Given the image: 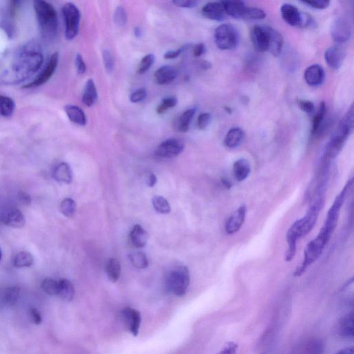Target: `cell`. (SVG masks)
I'll list each match as a JSON object with an SVG mask.
<instances>
[{
  "label": "cell",
  "mask_w": 354,
  "mask_h": 354,
  "mask_svg": "<svg viewBox=\"0 0 354 354\" xmlns=\"http://www.w3.org/2000/svg\"><path fill=\"white\" fill-rule=\"evenodd\" d=\"M58 62H59V54L58 52H55L51 56L48 63L44 66L40 73L36 76L33 81L28 85H25V87H36L44 85L54 75L57 67H58Z\"/></svg>",
  "instance_id": "obj_8"
},
{
  "label": "cell",
  "mask_w": 354,
  "mask_h": 354,
  "mask_svg": "<svg viewBox=\"0 0 354 354\" xmlns=\"http://www.w3.org/2000/svg\"><path fill=\"white\" fill-rule=\"evenodd\" d=\"M324 199H318L312 205L304 218L297 221L289 228L287 234V241L289 245H296L299 239L306 236L314 228L318 220L319 213L322 210Z\"/></svg>",
  "instance_id": "obj_3"
},
{
  "label": "cell",
  "mask_w": 354,
  "mask_h": 354,
  "mask_svg": "<svg viewBox=\"0 0 354 354\" xmlns=\"http://www.w3.org/2000/svg\"><path fill=\"white\" fill-rule=\"evenodd\" d=\"M190 48L189 45H186V46H183V48L178 49L177 50H172L168 51L164 54V58L167 60L175 59V58H178L183 53L185 50Z\"/></svg>",
  "instance_id": "obj_52"
},
{
  "label": "cell",
  "mask_w": 354,
  "mask_h": 354,
  "mask_svg": "<svg viewBox=\"0 0 354 354\" xmlns=\"http://www.w3.org/2000/svg\"><path fill=\"white\" fill-rule=\"evenodd\" d=\"M184 150V144L177 138H169L162 142L156 150V156L164 158H175Z\"/></svg>",
  "instance_id": "obj_9"
},
{
  "label": "cell",
  "mask_w": 354,
  "mask_h": 354,
  "mask_svg": "<svg viewBox=\"0 0 354 354\" xmlns=\"http://www.w3.org/2000/svg\"><path fill=\"white\" fill-rule=\"evenodd\" d=\"M149 239V234L140 225L134 226L130 232V240L133 245L136 248H143L146 245Z\"/></svg>",
  "instance_id": "obj_25"
},
{
  "label": "cell",
  "mask_w": 354,
  "mask_h": 354,
  "mask_svg": "<svg viewBox=\"0 0 354 354\" xmlns=\"http://www.w3.org/2000/svg\"><path fill=\"white\" fill-rule=\"evenodd\" d=\"M246 207L242 205L228 218L226 224V231L229 234L236 233L242 228L245 221Z\"/></svg>",
  "instance_id": "obj_14"
},
{
  "label": "cell",
  "mask_w": 354,
  "mask_h": 354,
  "mask_svg": "<svg viewBox=\"0 0 354 354\" xmlns=\"http://www.w3.org/2000/svg\"><path fill=\"white\" fill-rule=\"evenodd\" d=\"M345 52L341 46H331L324 54V59L328 65L334 70L339 69L345 58Z\"/></svg>",
  "instance_id": "obj_13"
},
{
  "label": "cell",
  "mask_w": 354,
  "mask_h": 354,
  "mask_svg": "<svg viewBox=\"0 0 354 354\" xmlns=\"http://www.w3.org/2000/svg\"><path fill=\"white\" fill-rule=\"evenodd\" d=\"M155 61V57L153 54H149L145 56L140 60L138 68V74H144L151 68Z\"/></svg>",
  "instance_id": "obj_42"
},
{
  "label": "cell",
  "mask_w": 354,
  "mask_h": 354,
  "mask_svg": "<svg viewBox=\"0 0 354 354\" xmlns=\"http://www.w3.org/2000/svg\"><path fill=\"white\" fill-rule=\"evenodd\" d=\"M134 35L137 38H139L141 36V30H140L139 27H135Z\"/></svg>",
  "instance_id": "obj_60"
},
{
  "label": "cell",
  "mask_w": 354,
  "mask_h": 354,
  "mask_svg": "<svg viewBox=\"0 0 354 354\" xmlns=\"http://www.w3.org/2000/svg\"><path fill=\"white\" fill-rule=\"evenodd\" d=\"M353 313L346 314L340 320L338 332L342 337L345 338H353Z\"/></svg>",
  "instance_id": "obj_23"
},
{
  "label": "cell",
  "mask_w": 354,
  "mask_h": 354,
  "mask_svg": "<svg viewBox=\"0 0 354 354\" xmlns=\"http://www.w3.org/2000/svg\"><path fill=\"white\" fill-rule=\"evenodd\" d=\"M196 108H191L187 109L184 112L182 113L180 116L179 123H178V129L179 132L182 133L187 132L189 130L190 125L191 124L193 117L196 113Z\"/></svg>",
  "instance_id": "obj_33"
},
{
  "label": "cell",
  "mask_w": 354,
  "mask_h": 354,
  "mask_svg": "<svg viewBox=\"0 0 354 354\" xmlns=\"http://www.w3.org/2000/svg\"><path fill=\"white\" fill-rule=\"evenodd\" d=\"M244 132L240 128L230 129L224 138V145L227 148L233 149L238 148L243 142Z\"/></svg>",
  "instance_id": "obj_24"
},
{
  "label": "cell",
  "mask_w": 354,
  "mask_h": 354,
  "mask_svg": "<svg viewBox=\"0 0 354 354\" xmlns=\"http://www.w3.org/2000/svg\"><path fill=\"white\" fill-rule=\"evenodd\" d=\"M18 199L19 202H20L21 204L26 205V206H28V205H30L31 203V197L29 196L28 194L25 193V192H19L18 194Z\"/></svg>",
  "instance_id": "obj_55"
},
{
  "label": "cell",
  "mask_w": 354,
  "mask_h": 354,
  "mask_svg": "<svg viewBox=\"0 0 354 354\" xmlns=\"http://www.w3.org/2000/svg\"><path fill=\"white\" fill-rule=\"evenodd\" d=\"M60 211L66 218H73L76 211L75 201L71 198L64 199L60 203Z\"/></svg>",
  "instance_id": "obj_40"
},
{
  "label": "cell",
  "mask_w": 354,
  "mask_h": 354,
  "mask_svg": "<svg viewBox=\"0 0 354 354\" xmlns=\"http://www.w3.org/2000/svg\"><path fill=\"white\" fill-rule=\"evenodd\" d=\"M0 222L6 226L21 228L26 224L25 215L18 209L11 208L0 213Z\"/></svg>",
  "instance_id": "obj_10"
},
{
  "label": "cell",
  "mask_w": 354,
  "mask_h": 354,
  "mask_svg": "<svg viewBox=\"0 0 354 354\" xmlns=\"http://www.w3.org/2000/svg\"><path fill=\"white\" fill-rule=\"evenodd\" d=\"M105 271L107 277L111 282H116L120 278L121 273V266L119 260L111 258L107 262Z\"/></svg>",
  "instance_id": "obj_31"
},
{
  "label": "cell",
  "mask_w": 354,
  "mask_h": 354,
  "mask_svg": "<svg viewBox=\"0 0 354 354\" xmlns=\"http://www.w3.org/2000/svg\"><path fill=\"white\" fill-rule=\"evenodd\" d=\"M57 295L66 302H71L75 295V289L71 281L66 279H62L58 281V290Z\"/></svg>",
  "instance_id": "obj_30"
},
{
  "label": "cell",
  "mask_w": 354,
  "mask_h": 354,
  "mask_svg": "<svg viewBox=\"0 0 354 354\" xmlns=\"http://www.w3.org/2000/svg\"><path fill=\"white\" fill-rule=\"evenodd\" d=\"M200 66L203 69H208L211 67V64L208 61H203L201 62Z\"/></svg>",
  "instance_id": "obj_59"
},
{
  "label": "cell",
  "mask_w": 354,
  "mask_h": 354,
  "mask_svg": "<svg viewBox=\"0 0 354 354\" xmlns=\"http://www.w3.org/2000/svg\"><path fill=\"white\" fill-rule=\"evenodd\" d=\"M156 182H157V179L154 174H150L149 177H148V185L149 187H154L156 185Z\"/></svg>",
  "instance_id": "obj_57"
},
{
  "label": "cell",
  "mask_w": 354,
  "mask_h": 354,
  "mask_svg": "<svg viewBox=\"0 0 354 354\" xmlns=\"http://www.w3.org/2000/svg\"><path fill=\"white\" fill-rule=\"evenodd\" d=\"M43 62L44 56L40 46L36 42H29L18 51L4 81L11 84L24 82L40 69Z\"/></svg>",
  "instance_id": "obj_1"
},
{
  "label": "cell",
  "mask_w": 354,
  "mask_h": 354,
  "mask_svg": "<svg viewBox=\"0 0 354 354\" xmlns=\"http://www.w3.org/2000/svg\"><path fill=\"white\" fill-rule=\"evenodd\" d=\"M251 41L257 52L262 53L268 51L267 34L265 27L258 25L253 27L251 31Z\"/></svg>",
  "instance_id": "obj_18"
},
{
  "label": "cell",
  "mask_w": 354,
  "mask_h": 354,
  "mask_svg": "<svg viewBox=\"0 0 354 354\" xmlns=\"http://www.w3.org/2000/svg\"><path fill=\"white\" fill-rule=\"evenodd\" d=\"M19 292H20V289L16 286L9 287L6 289L4 294V302L8 306H13L18 300Z\"/></svg>",
  "instance_id": "obj_37"
},
{
  "label": "cell",
  "mask_w": 354,
  "mask_h": 354,
  "mask_svg": "<svg viewBox=\"0 0 354 354\" xmlns=\"http://www.w3.org/2000/svg\"><path fill=\"white\" fill-rule=\"evenodd\" d=\"M75 63L78 74H85L86 71H87V66H86L85 62L84 61L83 56H82L81 54H78L76 55Z\"/></svg>",
  "instance_id": "obj_53"
},
{
  "label": "cell",
  "mask_w": 354,
  "mask_h": 354,
  "mask_svg": "<svg viewBox=\"0 0 354 354\" xmlns=\"http://www.w3.org/2000/svg\"><path fill=\"white\" fill-rule=\"evenodd\" d=\"M64 111L68 119L74 124L85 126L87 123V116L83 109L76 105H67L64 107Z\"/></svg>",
  "instance_id": "obj_21"
},
{
  "label": "cell",
  "mask_w": 354,
  "mask_h": 354,
  "mask_svg": "<svg viewBox=\"0 0 354 354\" xmlns=\"http://www.w3.org/2000/svg\"><path fill=\"white\" fill-rule=\"evenodd\" d=\"M53 177L60 183L69 184L73 179V173L70 166L65 162H62L55 167L53 172Z\"/></svg>",
  "instance_id": "obj_20"
},
{
  "label": "cell",
  "mask_w": 354,
  "mask_h": 354,
  "mask_svg": "<svg viewBox=\"0 0 354 354\" xmlns=\"http://www.w3.org/2000/svg\"><path fill=\"white\" fill-rule=\"evenodd\" d=\"M33 7L42 38L52 40L58 31V15L56 9L52 4L44 0L34 1Z\"/></svg>",
  "instance_id": "obj_2"
},
{
  "label": "cell",
  "mask_w": 354,
  "mask_h": 354,
  "mask_svg": "<svg viewBox=\"0 0 354 354\" xmlns=\"http://www.w3.org/2000/svg\"><path fill=\"white\" fill-rule=\"evenodd\" d=\"M326 112V107L324 102H322L319 106L318 110L317 111L316 114L315 115L314 119H313L312 123V134L315 135L318 133L321 126L322 122H323L324 117H325Z\"/></svg>",
  "instance_id": "obj_35"
},
{
  "label": "cell",
  "mask_w": 354,
  "mask_h": 354,
  "mask_svg": "<svg viewBox=\"0 0 354 354\" xmlns=\"http://www.w3.org/2000/svg\"><path fill=\"white\" fill-rule=\"evenodd\" d=\"M211 121V115L209 113H203L199 115L197 119V128L199 130H205L210 124Z\"/></svg>",
  "instance_id": "obj_47"
},
{
  "label": "cell",
  "mask_w": 354,
  "mask_h": 354,
  "mask_svg": "<svg viewBox=\"0 0 354 354\" xmlns=\"http://www.w3.org/2000/svg\"><path fill=\"white\" fill-rule=\"evenodd\" d=\"M64 21V33L66 40H72L79 32L81 12L73 3H66L62 8Z\"/></svg>",
  "instance_id": "obj_6"
},
{
  "label": "cell",
  "mask_w": 354,
  "mask_h": 354,
  "mask_svg": "<svg viewBox=\"0 0 354 354\" xmlns=\"http://www.w3.org/2000/svg\"><path fill=\"white\" fill-rule=\"evenodd\" d=\"M214 38L217 46L223 51L234 50L240 40L238 31L230 24L220 25L215 31Z\"/></svg>",
  "instance_id": "obj_5"
},
{
  "label": "cell",
  "mask_w": 354,
  "mask_h": 354,
  "mask_svg": "<svg viewBox=\"0 0 354 354\" xmlns=\"http://www.w3.org/2000/svg\"><path fill=\"white\" fill-rule=\"evenodd\" d=\"M132 265L138 269H144L148 267L149 261L146 254L142 252H136L129 256Z\"/></svg>",
  "instance_id": "obj_36"
},
{
  "label": "cell",
  "mask_w": 354,
  "mask_h": 354,
  "mask_svg": "<svg viewBox=\"0 0 354 354\" xmlns=\"http://www.w3.org/2000/svg\"><path fill=\"white\" fill-rule=\"evenodd\" d=\"M103 59L107 72L111 73L113 69V66H114V62H113L112 54H111L110 51L108 50L103 51Z\"/></svg>",
  "instance_id": "obj_45"
},
{
  "label": "cell",
  "mask_w": 354,
  "mask_h": 354,
  "mask_svg": "<svg viewBox=\"0 0 354 354\" xmlns=\"http://www.w3.org/2000/svg\"><path fill=\"white\" fill-rule=\"evenodd\" d=\"M336 354H354L353 347L351 346V347L344 348Z\"/></svg>",
  "instance_id": "obj_58"
},
{
  "label": "cell",
  "mask_w": 354,
  "mask_h": 354,
  "mask_svg": "<svg viewBox=\"0 0 354 354\" xmlns=\"http://www.w3.org/2000/svg\"><path fill=\"white\" fill-rule=\"evenodd\" d=\"M238 345L235 342H228L222 350H220L217 354H237L238 352Z\"/></svg>",
  "instance_id": "obj_51"
},
{
  "label": "cell",
  "mask_w": 354,
  "mask_h": 354,
  "mask_svg": "<svg viewBox=\"0 0 354 354\" xmlns=\"http://www.w3.org/2000/svg\"><path fill=\"white\" fill-rule=\"evenodd\" d=\"M193 55L195 57H200L205 54V46L203 43H198L193 46Z\"/></svg>",
  "instance_id": "obj_54"
},
{
  "label": "cell",
  "mask_w": 354,
  "mask_h": 354,
  "mask_svg": "<svg viewBox=\"0 0 354 354\" xmlns=\"http://www.w3.org/2000/svg\"><path fill=\"white\" fill-rule=\"evenodd\" d=\"M191 281L188 269L185 266L175 268L166 277V287L168 291L178 297L186 293Z\"/></svg>",
  "instance_id": "obj_4"
},
{
  "label": "cell",
  "mask_w": 354,
  "mask_h": 354,
  "mask_svg": "<svg viewBox=\"0 0 354 354\" xmlns=\"http://www.w3.org/2000/svg\"><path fill=\"white\" fill-rule=\"evenodd\" d=\"M331 34L336 42L342 43L347 41L351 34V27L349 21L340 17L334 21L331 28Z\"/></svg>",
  "instance_id": "obj_11"
},
{
  "label": "cell",
  "mask_w": 354,
  "mask_h": 354,
  "mask_svg": "<svg viewBox=\"0 0 354 354\" xmlns=\"http://www.w3.org/2000/svg\"><path fill=\"white\" fill-rule=\"evenodd\" d=\"M281 17L287 24L292 27L300 26L302 13L294 5L284 4L280 8Z\"/></svg>",
  "instance_id": "obj_17"
},
{
  "label": "cell",
  "mask_w": 354,
  "mask_h": 354,
  "mask_svg": "<svg viewBox=\"0 0 354 354\" xmlns=\"http://www.w3.org/2000/svg\"><path fill=\"white\" fill-rule=\"evenodd\" d=\"M13 264L16 268L30 267L33 264V256L27 251L19 252L13 258Z\"/></svg>",
  "instance_id": "obj_34"
},
{
  "label": "cell",
  "mask_w": 354,
  "mask_h": 354,
  "mask_svg": "<svg viewBox=\"0 0 354 354\" xmlns=\"http://www.w3.org/2000/svg\"><path fill=\"white\" fill-rule=\"evenodd\" d=\"M113 20L115 24H116L119 27H123L126 25L128 21V15H127L126 11L123 7H118L115 10L114 14H113Z\"/></svg>",
  "instance_id": "obj_44"
},
{
  "label": "cell",
  "mask_w": 354,
  "mask_h": 354,
  "mask_svg": "<svg viewBox=\"0 0 354 354\" xmlns=\"http://www.w3.org/2000/svg\"><path fill=\"white\" fill-rule=\"evenodd\" d=\"M178 100L175 97L165 98L161 101V103L156 108V113L158 114H163L168 109L173 108L177 105Z\"/></svg>",
  "instance_id": "obj_41"
},
{
  "label": "cell",
  "mask_w": 354,
  "mask_h": 354,
  "mask_svg": "<svg viewBox=\"0 0 354 354\" xmlns=\"http://www.w3.org/2000/svg\"><path fill=\"white\" fill-rule=\"evenodd\" d=\"M42 288L49 295H58V281L52 278L44 279L42 282Z\"/></svg>",
  "instance_id": "obj_43"
},
{
  "label": "cell",
  "mask_w": 354,
  "mask_h": 354,
  "mask_svg": "<svg viewBox=\"0 0 354 354\" xmlns=\"http://www.w3.org/2000/svg\"><path fill=\"white\" fill-rule=\"evenodd\" d=\"M172 3L176 7L185 8V9H193L198 4L197 1H193V0H175L172 2Z\"/></svg>",
  "instance_id": "obj_50"
},
{
  "label": "cell",
  "mask_w": 354,
  "mask_h": 354,
  "mask_svg": "<svg viewBox=\"0 0 354 354\" xmlns=\"http://www.w3.org/2000/svg\"><path fill=\"white\" fill-rule=\"evenodd\" d=\"M267 17L265 11L259 8L246 7L243 15V19L248 20H261Z\"/></svg>",
  "instance_id": "obj_38"
},
{
  "label": "cell",
  "mask_w": 354,
  "mask_h": 354,
  "mask_svg": "<svg viewBox=\"0 0 354 354\" xmlns=\"http://www.w3.org/2000/svg\"><path fill=\"white\" fill-rule=\"evenodd\" d=\"M83 103L87 107L93 106L98 100V91L95 81L89 79L85 83L83 93Z\"/></svg>",
  "instance_id": "obj_26"
},
{
  "label": "cell",
  "mask_w": 354,
  "mask_h": 354,
  "mask_svg": "<svg viewBox=\"0 0 354 354\" xmlns=\"http://www.w3.org/2000/svg\"><path fill=\"white\" fill-rule=\"evenodd\" d=\"M177 71L175 67L169 65L162 66L154 73V79L159 85H166L173 83L177 76Z\"/></svg>",
  "instance_id": "obj_19"
},
{
  "label": "cell",
  "mask_w": 354,
  "mask_h": 354,
  "mask_svg": "<svg viewBox=\"0 0 354 354\" xmlns=\"http://www.w3.org/2000/svg\"><path fill=\"white\" fill-rule=\"evenodd\" d=\"M304 5H308L309 7L314 8V9L322 10L325 9L329 7L330 2L327 0H318V1H303Z\"/></svg>",
  "instance_id": "obj_48"
},
{
  "label": "cell",
  "mask_w": 354,
  "mask_h": 354,
  "mask_svg": "<svg viewBox=\"0 0 354 354\" xmlns=\"http://www.w3.org/2000/svg\"><path fill=\"white\" fill-rule=\"evenodd\" d=\"M119 316L125 328L134 337L139 333L142 317L138 310L132 307H125L121 310Z\"/></svg>",
  "instance_id": "obj_7"
},
{
  "label": "cell",
  "mask_w": 354,
  "mask_h": 354,
  "mask_svg": "<svg viewBox=\"0 0 354 354\" xmlns=\"http://www.w3.org/2000/svg\"><path fill=\"white\" fill-rule=\"evenodd\" d=\"M298 105L300 108L304 112L311 114L315 111V106L312 101H306V100H300L298 101Z\"/></svg>",
  "instance_id": "obj_49"
},
{
  "label": "cell",
  "mask_w": 354,
  "mask_h": 354,
  "mask_svg": "<svg viewBox=\"0 0 354 354\" xmlns=\"http://www.w3.org/2000/svg\"><path fill=\"white\" fill-rule=\"evenodd\" d=\"M250 165L247 160L241 158L234 162L232 173L237 181H242L248 177L250 173Z\"/></svg>",
  "instance_id": "obj_29"
},
{
  "label": "cell",
  "mask_w": 354,
  "mask_h": 354,
  "mask_svg": "<svg viewBox=\"0 0 354 354\" xmlns=\"http://www.w3.org/2000/svg\"><path fill=\"white\" fill-rule=\"evenodd\" d=\"M15 109V103L11 98L0 95V116H11Z\"/></svg>",
  "instance_id": "obj_32"
},
{
  "label": "cell",
  "mask_w": 354,
  "mask_h": 354,
  "mask_svg": "<svg viewBox=\"0 0 354 354\" xmlns=\"http://www.w3.org/2000/svg\"><path fill=\"white\" fill-rule=\"evenodd\" d=\"M226 14L235 19H242L246 9L245 3L242 1H223Z\"/></svg>",
  "instance_id": "obj_22"
},
{
  "label": "cell",
  "mask_w": 354,
  "mask_h": 354,
  "mask_svg": "<svg viewBox=\"0 0 354 354\" xmlns=\"http://www.w3.org/2000/svg\"><path fill=\"white\" fill-rule=\"evenodd\" d=\"M152 204L156 212L160 214H168L171 211V206L167 199L161 196L154 197Z\"/></svg>",
  "instance_id": "obj_39"
},
{
  "label": "cell",
  "mask_w": 354,
  "mask_h": 354,
  "mask_svg": "<svg viewBox=\"0 0 354 354\" xmlns=\"http://www.w3.org/2000/svg\"><path fill=\"white\" fill-rule=\"evenodd\" d=\"M30 314L31 318H32L33 321L34 322L35 324H40L42 322V316H41L40 313L38 312V310L35 308L31 309Z\"/></svg>",
  "instance_id": "obj_56"
},
{
  "label": "cell",
  "mask_w": 354,
  "mask_h": 354,
  "mask_svg": "<svg viewBox=\"0 0 354 354\" xmlns=\"http://www.w3.org/2000/svg\"><path fill=\"white\" fill-rule=\"evenodd\" d=\"M147 95L148 93H147L146 89L145 88H139L131 93L130 100L132 103H140L146 99Z\"/></svg>",
  "instance_id": "obj_46"
},
{
  "label": "cell",
  "mask_w": 354,
  "mask_h": 354,
  "mask_svg": "<svg viewBox=\"0 0 354 354\" xmlns=\"http://www.w3.org/2000/svg\"><path fill=\"white\" fill-rule=\"evenodd\" d=\"M2 257H3V253H2V250L0 249V261H1Z\"/></svg>",
  "instance_id": "obj_61"
},
{
  "label": "cell",
  "mask_w": 354,
  "mask_h": 354,
  "mask_svg": "<svg viewBox=\"0 0 354 354\" xmlns=\"http://www.w3.org/2000/svg\"><path fill=\"white\" fill-rule=\"evenodd\" d=\"M304 76L305 81L309 85L317 87L323 83L325 73L322 66L313 64L305 70Z\"/></svg>",
  "instance_id": "obj_16"
},
{
  "label": "cell",
  "mask_w": 354,
  "mask_h": 354,
  "mask_svg": "<svg viewBox=\"0 0 354 354\" xmlns=\"http://www.w3.org/2000/svg\"><path fill=\"white\" fill-rule=\"evenodd\" d=\"M354 108L353 105H351L348 109L347 112L340 121L339 127L338 128V132L349 137L353 132V129Z\"/></svg>",
  "instance_id": "obj_28"
},
{
  "label": "cell",
  "mask_w": 354,
  "mask_h": 354,
  "mask_svg": "<svg viewBox=\"0 0 354 354\" xmlns=\"http://www.w3.org/2000/svg\"><path fill=\"white\" fill-rule=\"evenodd\" d=\"M347 138L348 137L344 136L340 133H336L328 145L327 154L328 157L331 158H336L341 151Z\"/></svg>",
  "instance_id": "obj_27"
},
{
  "label": "cell",
  "mask_w": 354,
  "mask_h": 354,
  "mask_svg": "<svg viewBox=\"0 0 354 354\" xmlns=\"http://www.w3.org/2000/svg\"><path fill=\"white\" fill-rule=\"evenodd\" d=\"M203 16L211 20L223 21L226 17V12L222 2L207 3L201 9Z\"/></svg>",
  "instance_id": "obj_15"
},
{
  "label": "cell",
  "mask_w": 354,
  "mask_h": 354,
  "mask_svg": "<svg viewBox=\"0 0 354 354\" xmlns=\"http://www.w3.org/2000/svg\"><path fill=\"white\" fill-rule=\"evenodd\" d=\"M267 34L268 51L273 56H280L283 48V38L278 31L269 26H264Z\"/></svg>",
  "instance_id": "obj_12"
}]
</instances>
